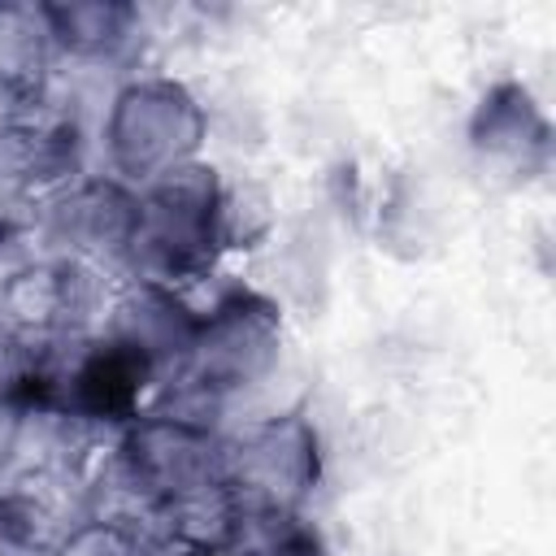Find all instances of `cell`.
I'll return each mask as SVG.
<instances>
[{
  "instance_id": "cell-1",
  "label": "cell",
  "mask_w": 556,
  "mask_h": 556,
  "mask_svg": "<svg viewBox=\"0 0 556 556\" xmlns=\"http://www.w3.org/2000/svg\"><path fill=\"white\" fill-rule=\"evenodd\" d=\"M226 248V178L213 165L191 161L139 187L135 235L126 252L130 278L178 287L204 278Z\"/></svg>"
},
{
  "instance_id": "cell-2",
  "label": "cell",
  "mask_w": 556,
  "mask_h": 556,
  "mask_svg": "<svg viewBox=\"0 0 556 556\" xmlns=\"http://www.w3.org/2000/svg\"><path fill=\"white\" fill-rule=\"evenodd\" d=\"M208 135V113L200 96L174 74H130L100 122L109 174L126 187H148L191 161Z\"/></svg>"
},
{
  "instance_id": "cell-3",
  "label": "cell",
  "mask_w": 556,
  "mask_h": 556,
  "mask_svg": "<svg viewBox=\"0 0 556 556\" xmlns=\"http://www.w3.org/2000/svg\"><path fill=\"white\" fill-rule=\"evenodd\" d=\"M317 478L321 439L304 413H274L239 434H222V482L248 517L295 521Z\"/></svg>"
},
{
  "instance_id": "cell-4",
  "label": "cell",
  "mask_w": 556,
  "mask_h": 556,
  "mask_svg": "<svg viewBox=\"0 0 556 556\" xmlns=\"http://www.w3.org/2000/svg\"><path fill=\"white\" fill-rule=\"evenodd\" d=\"M282 356V317L278 308L256 291H226L213 308L200 313V330L191 343V356L174 387L222 404L226 395L256 387L274 374Z\"/></svg>"
},
{
  "instance_id": "cell-5",
  "label": "cell",
  "mask_w": 556,
  "mask_h": 556,
  "mask_svg": "<svg viewBox=\"0 0 556 556\" xmlns=\"http://www.w3.org/2000/svg\"><path fill=\"white\" fill-rule=\"evenodd\" d=\"M43 204H48L52 239L65 243L74 261H87V265L122 261L126 265L130 235H135V208H139L135 187H126L113 174H96V178H74Z\"/></svg>"
},
{
  "instance_id": "cell-6",
  "label": "cell",
  "mask_w": 556,
  "mask_h": 556,
  "mask_svg": "<svg viewBox=\"0 0 556 556\" xmlns=\"http://www.w3.org/2000/svg\"><path fill=\"white\" fill-rule=\"evenodd\" d=\"M469 143L482 161L508 165V169H530L534 161L547 156V117L530 100L521 83H495L482 104L473 109L469 122Z\"/></svg>"
},
{
  "instance_id": "cell-7",
  "label": "cell",
  "mask_w": 556,
  "mask_h": 556,
  "mask_svg": "<svg viewBox=\"0 0 556 556\" xmlns=\"http://www.w3.org/2000/svg\"><path fill=\"white\" fill-rule=\"evenodd\" d=\"M56 56L70 61H122L143 39V13L122 0H74V4H43Z\"/></svg>"
},
{
  "instance_id": "cell-8",
  "label": "cell",
  "mask_w": 556,
  "mask_h": 556,
  "mask_svg": "<svg viewBox=\"0 0 556 556\" xmlns=\"http://www.w3.org/2000/svg\"><path fill=\"white\" fill-rule=\"evenodd\" d=\"M52 61H56V43L48 26V9L0 0V96L17 104L39 100Z\"/></svg>"
},
{
  "instance_id": "cell-9",
  "label": "cell",
  "mask_w": 556,
  "mask_h": 556,
  "mask_svg": "<svg viewBox=\"0 0 556 556\" xmlns=\"http://www.w3.org/2000/svg\"><path fill=\"white\" fill-rule=\"evenodd\" d=\"M35 369H39V348L0 317V408L30 404L35 391Z\"/></svg>"
},
{
  "instance_id": "cell-10",
  "label": "cell",
  "mask_w": 556,
  "mask_h": 556,
  "mask_svg": "<svg viewBox=\"0 0 556 556\" xmlns=\"http://www.w3.org/2000/svg\"><path fill=\"white\" fill-rule=\"evenodd\" d=\"M252 556H326V547L317 543L313 530H304L300 521H291V526H282L278 534H269Z\"/></svg>"
}]
</instances>
